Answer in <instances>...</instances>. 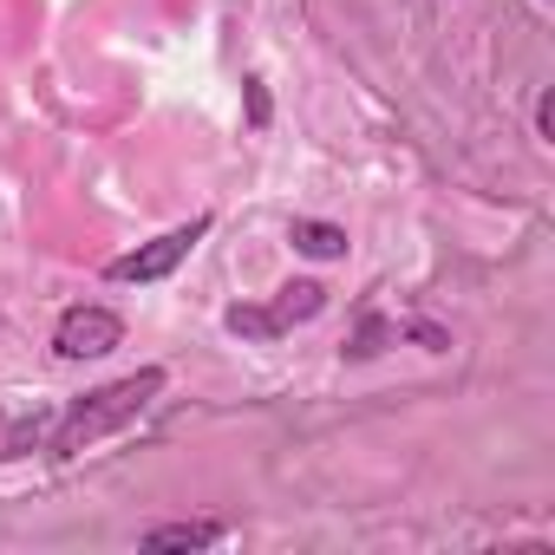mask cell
<instances>
[{
	"label": "cell",
	"mask_w": 555,
	"mask_h": 555,
	"mask_svg": "<svg viewBox=\"0 0 555 555\" xmlns=\"http://www.w3.org/2000/svg\"><path fill=\"white\" fill-rule=\"evenodd\" d=\"M164 392V366H144V373H131V379H112V386H99V392H86L60 425H53V457H79L86 444H99V438H112L118 425H131L151 399Z\"/></svg>",
	"instance_id": "obj_1"
},
{
	"label": "cell",
	"mask_w": 555,
	"mask_h": 555,
	"mask_svg": "<svg viewBox=\"0 0 555 555\" xmlns=\"http://www.w3.org/2000/svg\"><path fill=\"white\" fill-rule=\"evenodd\" d=\"M321 308H327V288H321V282H288L268 308H229V314H222V327H229V334H242V340H282L288 327L314 321Z\"/></svg>",
	"instance_id": "obj_2"
},
{
	"label": "cell",
	"mask_w": 555,
	"mask_h": 555,
	"mask_svg": "<svg viewBox=\"0 0 555 555\" xmlns=\"http://www.w3.org/2000/svg\"><path fill=\"white\" fill-rule=\"evenodd\" d=\"M209 235V216H196V222H183V229H170V235H157V242H144V248H131V255H118L105 274L112 282H164V274L196 248Z\"/></svg>",
	"instance_id": "obj_3"
},
{
	"label": "cell",
	"mask_w": 555,
	"mask_h": 555,
	"mask_svg": "<svg viewBox=\"0 0 555 555\" xmlns=\"http://www.w3.org/2000/svg\"><path fill=\"white\" fill-rule=\"evenodd\" d=\"M125 340V321L112 308H66L60 314V334H53V353L60 360H99Z\"/></svg>",
	"instance_id": "obj_4"
},
{
	"label": "cell",
	"mask_w": 555,
	"mask_h": 555,
	"mask_svg": "<svg viewBox=\"0 0 555 555\" xmlns=\"http://www.w3.org/2000/svg\"><path fill=\"white\" fill-rule=\"evenodd\" d=\"M222 542V522L196 516V522H157L144 529V548H216Z\"/></svg>",
	"instance_id": "obj_5"
},
{
	"label": "cell",
	"mask_w": 555,
	"mask_h": 555,
	"mask_svg": "<svg viewBox=\"0 0 555 555\" xmlns=\"http://www.w3.org/2000/svg\"><path fill=\"white\" fill-rule=\"evenodd\" d=\"M288 235H295V248H301V255H314V261L347 255V229H334V222H295Z\"/></svg>",
	"instance_id": "obj_6"
},
{
	"label": "cell",
	"mask_w": 555,
	"mask_h": 555,
	"mask_svg": "<svg viewBox=\"0 0 555 555\" xmlns=\"http://www.w3.org/2000/svg\"><path fill=\"white\" fill-rule=\"evenodd\" d=\"M535 131H542V138H555V92H542V99H535Z\"/></svg>",
	"instance_id": "obj_7"
}]
</instances>
